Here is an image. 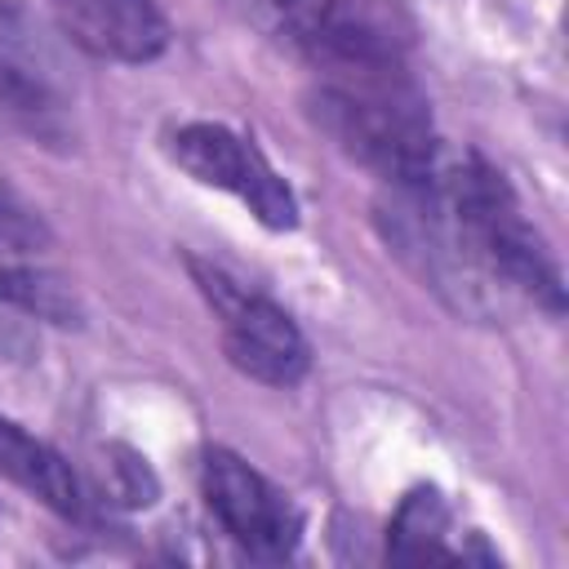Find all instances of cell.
Returning <instances> with one entry per match:
<instances>
[{"mask_svg":"<svg viewBox=\"0 0 569 569\" xmlns=\"http://www.w3.org/2000/svg\"><path fill=\"white\" fill-rule=\"evenodd\" d=\"M427 182L440 196L453 231L462 236L467 253L476 258V267L485 271V280L493 289H511V293L542 302L547 311H560V302H565L560 271H556L551 253L542 249L538 231L529 227V218L520 213L511 187L502 182V173L489 160H480L471 151H462V156L440 151Z\"/></svg>","mask_w":569,"mask_h":569,"instance_id":"1","label":"cell"},{"mask_svg":"<svg viewBox=\"0 0 569 569\" xmlns=\"http://www.w3.org/2000/svg\"><path fill=\"white\" fill-rule=\"evenodd\" d=\"M307 116L333 138L338 151L373 169L387 187L422 182L445 151L409 71L316 80L307 93Z\"/></svg>","mask_w":569,"mask_h":569,"instance_id":"2","label":"cell"},{"mask_svg":"<svg viewBox=\"0 0 569 569\" xmlns=\"http://www.w3.org/2000/svg\"><path fill=\"white\" fill-rule=\"evenodd\" d=\"M204 302L213 307L218 316V329H222V347H227V360L249 373L253 382H267V387H293L311 356H307V338L298 333L293 316L284 307H276L271 298L244 289L240 280H231L222 267L213 262H200L191 258L187 262Z\"/></svg>","mask_w":569,"mask_h":569,"instance_id":"3","label":"cell"},{"mask_svg":"<svg viewBox=\"0 0 569 569\" xmlns=\"http://www.w3.org/2000/svg\"><path fill=\"white\" fill-rule=\"evenodd\" d=\"M169 156H173V164L187 169L196 182L218 187V191H231L262 227L289 231V227L298 222L293 187H289V182L271 169V160H267L249 138H240L236 129L213 124V120H191V124L173 129Z\"/></svg>","mask_w":569,"mask_h":569,"instance_id":"4","label":"cell"},{"mask_svg":"<svg viewBox=\"0 0 569 569\" xmlns=\"http://www.w3.org/2000/svg\"><path fill=\"white\" fill-rule=\"evenodd\" d=\"M71 111V76L62 49L22 0H0V116L31 133L62 129Z\"/></svg>","mask_w":569,"mask_h":569,"instance_id":"5","label":"cell"},{"mask_svg":"<svg viewBox=\"0 0 569 569\" xmlns=\"http://www.w3.org/2000/svg\"><path fill=\"white\" fill-rule=\"evenodd\" d=\"M200 485H204V502L209 511L222 520V529L253 556H289L298 547L302 520L293 511V502L262 476L253 471L244 458L227 453V449H209L204 467H200Z\"/></svg>","mask_w":569,"mask_h":569,"instance_id":"6","label":"cell"},{"mask_svg":"<svg viewBox=\"0 0 569 569\" xmlns=\"http://www.w3.org/2000/svg\"><path fill=\"white\" fill-rule=\"evenodd\" d=\"M62 31L111 62H151L169 44V22L156 0H49Z\"/></svg>","mask_w":569,"mask_h":569,"instance_id":"7","label":"cell"},{"mask_svg":"<svg viewBox=\"0 0 569 569\" xmlns=\"http://www.w3.org/2000/svg\"><path fill=\"white\" fill-rule=\"evenodd\" d=\"M0 476L13 480L18 489H27L36 502H44L58 516L80 511V485H76L71 467L62 462V453H53L44 440L22 431L4 413H0Z\"/></svg>","mask_w":569,"mask_h":569,"instance_id":"8","label":"cell"},{"mask_svg":"<svg viewBox=\"0 0 569 569\" xmlns=\"http://www.w3.org/2000/svg\"><path fill=\"white\" fill-rule=\"evenodd\" d=\"M445 533H449V507L436 489H413L400 507H396V520H391V538H387V551L396 560H436V556H453L445 547Z\"/></svg>","mask_w":569,"mask_h":569,"instance_id":"9","label":"cell"},{"mask_svg":"<svg viewBox=\"0 0 569 569\" xmlns=\"http://www.w3.org/2000/svg\"><path fill=\"white\" fill-rule=\"evenodd\" d=\"M0 298H9L13 307H22L40 320H53V325H76L80 320V302H76L71 284L31 267V262L0 267Z\"/></svg>","mask_w":569,"mask_h":569,"instance_id":"10","label":"cell"},{"mask_svg":"<svg viewBox=\"0 0 569 569\" xmlns=\"http://www.w3.org/2000/svg\"><path fill=\"white\" fill-rule=\"evenodd\" d=\"M49 249V227L44 218L0 178V262H31Z\"/></svg>","mask_w":569,"mask_h":569,"instance_id":"11","label":"cell"},{"mask_svg":"<svg viewBox=\"0 0 569 569\" xmlns=\"http://www.w3.org/2000/svg\"><path fill=\"white\" fill-rule=\"evenodd\" d=\"M111 458H116V462H107V471H111V480H116L120 502H124V507H147V502L156 498V476H151L147 458H138V453H129V449H111Z\"/></svg>","mask_w":569,"mask_h":569,"instance_id":"12","label":"cell"}]
</instances>
